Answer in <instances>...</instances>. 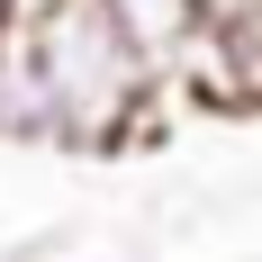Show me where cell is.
Returning a JSON list of instances; mask_svg holds the SVG:
<instances>
[{"instance_id": "6da1fadb", "label": "cell", "mask_w": 262, "mask_h": 262, "mask_svg": "<svg viewBox=\"0 0 262 262\" xmlns=\"http://www.w3.org/2000/svg\"><path fill=\"white\" fill-rule=\"evenodd\" d=\"M108 9V27H118V46L145 63V73L172 91V81L199 63V46H208V0H100Z\"/></svg>"}]
</instances>
